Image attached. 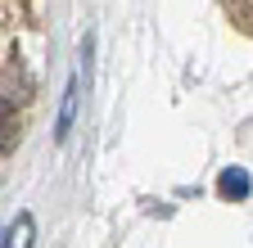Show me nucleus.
<instances>
[{
    "instance_id": "f03ea898",
    "label": "nucleus",
    "mask_w": 253,
    "mask_h": 248,
    "mask_svg": "<svg viewBox=\"0 0 253 248\" xmlns=\"http://www.w3.org/2000/svg\"><path fill=\"white\" fill-rule=\"evenodd\" d=\"M249 190H253V180H249L244 167H226V172L217 176V194L221 199H235L240 203V199H249Z\"/></svg>"
},
{
    "instance_id": "f257e3e1",
    "label": "nucleus",
    "mask_w": 253,
    "mask_h": 248,
    "mask_svg": "<svg viewBox=\"0 0 253 248\" xmlns=\"http://www.w3.org/2000/svg\"><path fill=\"white\" fill-rule=\"evenodd\" d=\"M77 100H82V77L73 72V77H68V90H63V108H59V122H54V136H59V140H68V131H73Z\"/></svg>"
},
{
    "instance_id": "7ed1b4c3",
    "label": "nucleus",
    "mask_w": 253,
    "mask_h": 248,
    "mask_svg": "<svg viewBox=\"0 0 253 248\" xmlns=\"http://www.w3.org/2000/svg\"><path fill=\"white\" fill-rule=\"evenodd\" d=\"M27 244H32V216L23 212V216H18V226L5 235V244H0V248H27Z\"/></svg>"
}]
</instances>
